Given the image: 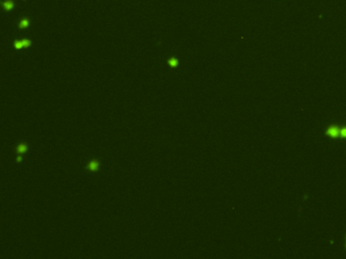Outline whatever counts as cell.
I'll list each match as a JSON object with an SVG mask.
<instances>
[{
	"instance_id": "obj_1",
	"label": "cell",
	"mask_w": 346,
	"mask_h": 259,
	"mask_svg": "<svg viewBox=\"0 0 346 259\" xmlns=\"http://www.w3.org/2000/svg\"><path fill=\"white\" fill-rule=\"evenodd\" d=\"M30 45V40H21V41H16L14 43V47L16 49H21L24 47H29Z\"/></svg>"
},
{
	"instance_id": "obj_2",
	"label": "cell",
	"mask_w": 346,
	"mask_h": 259,
	"mask_svg": "<svg viewBox=\"0 0 346 259\" xmlns=\"http://www.w3.org/2000/svg\"><path fill=\"white\" fill-rule=\"evenodd\" d=\"M14 6V3H13L11 0H6V1L3 2V7L5 10H11Z\"/></svg>"
},
{
	"instance_id": "obj_3",
	"label": "cell",
	"mask_w": 346,
	"mask_h": 259,
	"mask_svg": "<svg viewBox=\"0 0 346 259\" xmlns=\"http://www.w3.org/2000/svg\"><path fill=\"white\" fill-rule=\"evenodd\" d=\"M29 24H30L29 20H27V18H24L21 22H19V26H19V29H26V27L29 26Z\"/></svg>"
},
{
	"instance_id": "obj_4",
	"label": "cell",
	"mask_w": 346,
	"mask_h": 259,
	"mask_svg": "<svg viewBox=\"0 0 346 259\" xmlns=\"http://www.w3.org/2000/svg\"><path fill=\"white\" fill-rule=\"evenodd\" d=\"M88 168L90 169V170H97V169L99 168V163H97V161H91L88 165Z\"/></svg>"
},
{
	"instance_id": "obj_5",
	"label": "cell",
	"mask_w": 346,
	"mask_h": 259,
	"mask_svg": "<svg viewBox=\"0 0 346 259\" xmlns=\"http://www.w3.org/2000/svg\"><path fill=\"white\" fill-rule=\"evenodd\" d=\"M17 151L19 152V153H24V152H26L27 151V146L24 144H21L19 145V146L17 147Z\"/></svg>"
},
{
	"instance_id": "obj_6",
	"label": "cell",
	"mask_w": 346,
	"mask_h": 259,
	"mask_svg": "<svg viewBox=\"0 0 346 259\" xmlns=\"http://www.w3.org/2000/svg\"><path fill=\"white\" fill-rule=\"evenodd\" d=\"M178 60L177 59H174V58H172V59H170L169 60V64H170V66H172V67H176V66H178Z\"/></svg>"
},
{
	"instance_id": "obj_7",
	"label": "cell",
	"mask_w": 346,
	"mask_h": 259,
	"mask_svg": "<svg viewBox=\"0 0 346 259\" xmlns=\"http://www.w3.org/2000/svg\"><path fill=\"white\" fill-rule=\"evenodd\" d=\"M345 239H346V236H345Z\"/></svg>"
}]
</instances>
